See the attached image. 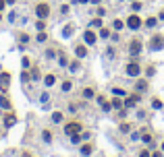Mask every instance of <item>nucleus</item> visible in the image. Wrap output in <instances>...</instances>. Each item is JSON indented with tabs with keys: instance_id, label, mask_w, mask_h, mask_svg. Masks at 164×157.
<instances>
[{
	"instance_id": "f257e3e1",
	"label": "nucleus",
	"mask_w": 164,
	"mask_h": 157,
	"mask_svg": "<svg viewBox=\"0 0 164 157\" xmlns=\"http://www.w3.org/2000/svg\"><path fill=\"white\" fill-rule=\"evenodd\" d=\"M65 132H67L69 136H75V134L81 132V124H79V122H69V124L65 126Z\"/></svg>"
},
{
	"instance_id": "f03ea898",
	"label": "nucleus",
	"mask_w": 164,
	"mask_h": 157,
	"mask_svg": "<svg viewBox=\"0 0 164 157\" xmlns=\"http://www.w3.org/2000/svg\"><path fill=\"white\" fill-rule=\"evenodd\" d=\"M36 15H38L40 19H46V17L50 15V6H48L46 2H40V4L36 6Z\"/></svg>"
},
{
	"instance_id": "7ed1b4c3",
	"label": "nucleus",
	"mask_w": 164,
	"mask_h": 157,
	"mask_svg": "<svg viewBox=\"0 0 164 157\" xmlns=\"http://www.w3.org/2000/svg\"><path fill=\"white\" fill-rule=\"evenodd\" d=\"M139 73H141V68H139V64H137V62L127 64V75H129V77H139Z\"/></svg>"
},
{
	"instance_id": "20e7f679",
	"label": "nucleus",
	"mask_w": 164,
	"mask_h": 157,
	"mask_svg": "<svg viewBox=\"0 0 164 157\" xmlns=\"http://www.w3.org/2000/svg\"><path fill=\"white\" fill-rule=\"evenodd\" d=\"M150 48H152V50H160V48H164V37L162 35H154L152 41H150Z\"/></svg>"
},
{
	"instance_id": "39448f33",
	"label": "nucleus",
	"mask_w": 164,
	"mask_h": 157,
	"mask_svg": "<svg viewBox=\"0 0 164 157\" xmlns=\"http://www.w3.org/2000/svg\"><path fill=\"white\" fill-rule=\"evenodd\" d=\"M8 83H10V75H8V73H2V75H0V91H2V93L8 89Z\"/></svg>"
},
{
	"instance_id": "423d86ee",
	"label": "nucleus",
	"mask_w": 164,
	"mask_h": 157,
	"mask_svg": "<svg viewBox=\"0 0 164 157\" xmlns=\"http://www.w3.org/2000/svg\"><path fill=\"white\" fill-rule=\"evenodd\" d=\"M127 25H129L131 29H139V25H141V19H139L137 15H131V17H129V21H127Z\"/></svg>"
},
{
	"instance_id": "0eeeda50",
	"label": "nucleus",
	"mask_w": 164,
	"mask_h": 157,
	"mask_svg": "<svg viewBox=\"0 0 164 157\" xmlns=\"http://www.w3.org/2000/svg\"><path fill=\"white\" fill-rule=\"evenodd\" d=\"M139 50H141V41H139V39H133V41H131V54L137 56Z\"/></svg>"
},
{
	"instance_id": "6e6552de",
	"label": "nucleus",
	"mask_w": 164,
	"mask_h": 157,
	"mask_svg": "<svg viewBox=\"0 0 164 157\" xmlns=\"http://www.w3.org/2000/svg\"><path fill=\"white\" fill-rule=\"evenodd\" d=\"M83 39H85V43H87V45H91V43H96V33H94V31H85V35H83Z\"/></svg>"
},
{
	"instance_id": "1a4fd4ad",
	"label": "nucleus",
	"mask_w": 164,
	"mask_h": 157,
	"mask_svg": "<svg viewBox=\"0 0 164 157\" xmlns=\"http://www.w3.org/2000/svg\"><path fill=\"white\" fill-rule=\"evenodd\" d=\"M137 101H139V95H131V97H127L125 106H127V108H133V106H135Z\"/></svg>"
},
{
	"instance_id": "9d476101",
	"label": "nucleus",
	"mask_w": 164,
	"mask_h": 157,
	"mask_svg": "<svg viewBox=\"0 0 164 157\" xmlns=\"http://www.w3.org/2000/svg\"><path fill=\"white\" fill-rule=\"evenodd\" d=\"M75 54H77L79 58L87 56V48H85V45H77V48H75Z\"/></svg>"
},
{
	"instance_id": "9b49d317",
	"label": "nucleus",
	"mask_w": 164,
	"mask_h": 157,
	"mask_svg": "<svg viewBox=\"0 0 164 157\" xmlns=\"http://www.w3.org/2000/svg\"><path fill=\"white\" fill-rule=\"evenodd\" d=\"M135 89H137V91H145V89H148V83H145V81L141 78V81H137V85H135Z\"/></svg>"
},
{
	"instance_id": "f8f14e48",
	"label": "nucleus",
	"mask_w": 164,
	"mask_h": 157,
	"mask_svg": "<svg viewBox=\"0 0 164 157\" xmlns=\"http://www.w3.org/2000/svg\"><path fill=\"white\" fill-rule=\"evenodd\" d=\"M15 122H17V118L13 116V114H8V116L4 118V124H6V126H13V124H15Z\"/></svg>"
},
{
	"instance_id": "ddd939ff",
	"label": "nucleus",
	"mask_w": 164,
	"mask_h": 157,
	"mask_svg": "<svg viewBox=\"0 0 164 157\" xmlns=\"http://www.w3.org/2000/svg\"><path fill=\"white\" fill-rule=\"evenodd\" d=\"M0 108H4V110H10V101H8L6 97H0Z\"/></svg>"
},
{
	"instance_id": "4468645a",
	"label": "nucleus",
	"mask_w": 164,
	"mask_h": 157,
	"mask_svg": "<svg viewBox=\"0 0 164 157\" xmlns=\"http://www.w3.org/2000/svg\"><path fill=\"white\" fill-rule=\"evenodd\" d=\"M54 81H56V77L54 75H46V78H44V83L50 87V85H54Z\"/></svg>"
},
{
	"instance_id": "2eb2a0df",
	"label": "nucleus",
	"mask_w": 164,
	"mask_h": 157,
	"mask_svg": "<svg viewBox=\"0 0 164 157\" xmlns=\"http://www.w3.org/2000/svg\"><path fill=\"white\" fill-rule=\"evenodd\" d=\"M83 95H85V97L89 99V97H94L96 93H94V89H91V87H85V89H83Z\"/></svg>"
},
{
	"instance_id": "dca6fc26",
	"label": "nucleus",
	"mask_w": 164,
	"mask_h": 157,
	"mask_svg": "<svg viewBox=\"0 0 164 157\" xmlns=\"http://www.w3.org/2000/svg\"><path fill=\"white\" fill-rule=\"evenodd\" d=\"M145 25H148V27H156V25H158V21H156L154 17H150V19L145 21Z\"/></svg>"
},
{
	"instance_id": "f3484780",
	"label": "nucleus",
	"mask_w": 164,
	"mask_h": 157,
	"mask_svg": "<svg viewBox=\"0 0 164 157\" xmlns=\"http://www.w3.org/2000/svg\"><path fill=\"white\" fill-rule=\"evenodd\" d=\"M110 106H112V108H117V110H119V108H123L121 99H112V101H110Z\"/></svg>"
},
{
	"instance_id": "a211bd4d",
	"label": "nucleus",
	"mask_w": 164,
	"mask_h": 157,
	"mask_svg": "<svg viewBox=\"0 0 164 157\" xmlns=\"http://www.w3.org/2000/svg\"><path fill=\"white\" fill-rule=\"evenodd\" d=\"M81 153H83V155H89V153H91V145H83Z\"/></svg>"
},
{
	"instance_id": "6ab92c4d",
	"label": "nucleus",
	"mask_w": 164,
	"mask_h": 157,
	"mask_svg": "<svg viewBox=\"0 0 164 157\" xmlns=\"http://www.w3.org/2000/svg\"><path fill=\"white\" fill-rule=\"evenodd\" d=\"M52 120H54V122H60V120H62V114H60V112H54V114H52Z\"/></svg>"
},
{
	"instance_id": "aec40b11",
	"label": "nucleus",
	"mask_w": 164,
	"mask_h": 157,
	"mask_svg": "<svg viewBox=\"0 0 164 157\" xmlns=\"http://www.w3.org/2000/svg\"><path fill=\"white\" fill-rule=\"evenodd\" d=\"M36 27H38L40 31H44V27H46V23H44V19H40V21L36 23Z\"/></svg>"
},
{
	"instance_id": "412c9836",
	"label": "nucleus",
	"mask_w": 164,
	"mask_h": 157,
	"mask_svg": "<svg viewBox=\"0 0 164 157\" xmlns=\"http://www.w3.org/2000/svg\"><path fill=\"white\" fill-rule=\"evenodd\" d=\"M62 33H65V35H71V33H73V25H67V27H65V31H62Z\"/></svg>"
},
{
	"instance_id": "4be33fe9",
	"label": "nucleus",
	"mask_w": 164,
	"mask_h": 157,
	"mask_svg": "<svg viewBox=\"0 0 164 157\" xmlns=\"http://www.w3.org/2000/svg\"><path fill=\"white\" fill-rule=\"evenodd\" d=\"M62 91H71V81H65L62 83Z\"/></svg>"
},
{
	"instance_id": "5701e85b",
	"label": "nucleus",
	"mask_w": 164,
	"mask_h": 157,
	"mask_svg": "<svg viewBox=\"0 0 164 157\" xmlns=\"http://www.w3.org/2000/svg\"><path fill=\"white\" fill-rule=\"evenodd\" d=\"M42 136H44V141H52V134H50V130H44V134H42Z\"/></svg>"
},
{
	"instance_id": "b1692460",
	"label": "nucleus",
	"mask_w": 164,
	"mask_h": 157,
	"mask_svg": "<svg viewBox=\"0 0 164 157\" xmlns=\"http://www.w3.org/2000/svg\"><path fill=\"white\" fill-rule=\"evenodd\" d=\"M91 27H102V21H100V19H94V21H91Z\"/></svg>"
},
{
	"instance_id": "393cba45",
	"label": "nucleus",
	"mask_w": 164,
	"mask_h": 157,
	"mask_svg": "<svg viewBox=\"0 0 164 157\" xmlns=\"http://www.w3.org/2000/svg\"><path fill=\"white\" fill-rule=\"evenodd\" d=\"M114 29H117V31H119V29H123V21H119V19H117V21H114Z\"/></svg>"
},
{
	"instance_id": "a878e982",
	"label": "nucleus",
	"mask_w": 164,
	"mask_h": 157,
	"mask_svg": "<svg viewBox=\"0 0 164 157\" xmlns=\"http://www.w3.org/2000/svg\"><path fill=\"white\" fill-rule=\"evenodd\" d=\"M46 33H44V31H40V33H38V41H46Z\"/></svg>"
},
{
	"instance_id": "bb28decb",
	"label": "nucleus",
	"mask_w": 164,
	"mask_h": 157,
	"mask_svg": "<svg viewBox=\"0 0 164 157\" xmlns=\"http://www.w3.org/2000/svg\"><path fill=\"white\" fill-rule=\"evenodd\" d=\"M31 78H40V70H38V68L31 70Z\"/></svg>"
},
{
	"instance_id": "cd10ccee",
	"label": "nucleus",
	"mask_w": 164,
	"mask_h": 157,
	"mask_svg": "<svg viewBox=\"0 0 164 157\" xmlns=\"http://www.w3.org/2000/svg\"><path fill=\"white\" fill-rule=\"evenodd\" d=\"M121 130H123V132H129V130H131V124H121Z\"/></svg>"
},
{
	"instance_id": "c85d7f7f",
	"label": "nucleus",
	"mask_w": 164,
	"mask_h": 157,
	"mask_svg": "<svg viewBox=\"0 0 164 157\" xmlns=\"http://www.w3.org/2000/svg\"><path fill=\"white\" fill-rule=\"evenodd\" d=\"M19 39H21V43H27V41H29V37H27L25 33H21V35H19Z\"/></svg>"
},
{
	"instance_id": "c756f323",
	"label": "nucleus",
	"mask_w": 164,
	"mask_h": 157,
	"mask_svg": "<svg viewBox=\"0 0 164 157\" xmlns=\"http://www.w3.org/2000/svg\"><path fill=\"white\" fill-rule=\"evenodd\" d=\"M100 35H102V37H110V31H108V29H102Z\"/></svg>"
},
{
	"instance_id": "7c9ffc66",
	"label": "nucleus",
	"mask_w": 164,
	"mask_h": 157,
	"mask_svg": "<svg viewBox=\"0 0 164 157\" xmlns=\"http://www.w3.org/2000/svg\"><path fill=\"white\" fill-rule=\"evenodd\" d=\"M152 155V153H150V151H148V149H143V151H141V153H139V157H150Z\"/></svg>"
},
{
	"instance_id": "2f4dec72",
	"label": "nucleus",
	"mask_w": 164,
	"mask_h": 157,
	"mask_svg": "<svg viewBox=\"0 0 164 157\" xmlns=\"http://www.w3.org/2000/svg\"><path fill=\"white\" fill-rule=\"evenodd\" d=\"M152 157H162V153H154V155H152Z\"/></svg>"
},
{
	"instance_id": "473e14b6",
	"label": "nucleus",
	"mask_w": 164,
	"mask_h": 157,
	"mask_svg": "<svg viewBox=\"0 0 164 157\" xmlns=\"http://www.w3.org/2000/svg\"><path fill=\"white\" fill-rule=\"evenodd\" d=\"M2 8H4V2H2V0H0V10H2Z\"/></svg>"
},
{
	"instance_id": "72a5a7b5",
	"label": "nucleus",
	"mask_w": 164,
	"mask_h": 157,
	"mask_svg": "<svg viewBox=\"0 0 164 157\" xmlns=\"http://www.w3.org/2000/svg\"><path fill=\"white\" fill-rule=\"evenodd\" d=\"M91 2H94V4H98V2H100V0H91Z\"/></svg>"
},
{
	"instance_id": "f704fd0d",
	"label": "nucleus",
	"mask_w": 164,
	"mask_h": 157,
	"mask_svg": "<svg viewBox=\"0 0 164 157\" xmlns=\"http://www.w3.org/2000/svg\"><path fill=\"white\" fill-rule=\"evenodd\" d=\"M79 2H89V0H79Z\"/></svg>"
},
{
	"instance_id": "c9c22d12",
	"label": "nucleus",
	"mask_w": 164,
	"mask_h": 157,
	"mask_svg": "<svg viewBox=\"0 0 164 157\" xmlns=\"http://www.w3.org/2000/svg\"><path fill=\"white\" fill-rule=\"evenodd\" d=\"M162 151H164V143H162Z\"/></svg>"
},
{
	"instance_id": "e433bc0d",
	"label": "nucleus",
	"mask_w": 164,
	"mask_h": 157,
	"mask_svg": "<svg viewBox=\"0 0 164 157\" xmlns=\"http://www.w3.org/2000/svg\"><path fill=\"white\" fill-rule=\"evenodd\" d=\"M0 19H2V15H0Z\"/></svg>"
}]
</instances>
